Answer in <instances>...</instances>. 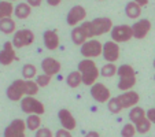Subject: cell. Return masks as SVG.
<instances>
[{"instance_id":"obj_1","label":"cell","mask_w":155,"mask_h":137,"mask_svg":"<svg viewBox=\"0 0 155 137\" xmlns=\"http://www.w3.org/2000/svg\"><path fill=\"white\" fill-rule=\"evenodd\" d=\"M80 26L84 29L88 40H91V38H94V37L107 34V33L111 32L113 21L107 17H100V18H95L91 22H82Z\"/></svg>"},{"instance_id":"obj_2","label":"cell","mask_w":155,"mask_h":137,"mask_svg":"<svg viewBox=\"0 0 155 137\" xmlns=\"http://www.w3.org/2000/svg\"><path fill=\"white\" fill-rule=\"evenodd\" d=\"M77 70L81 73L82 77V84L87 86H92L97 82L99 78V69H97L96 63L94 59H82L78 62Z\"/></svg>"},{"instance_id":"obj_3","label":"cell","mask_w":155,"mask_h":137,"mask_svg":"<svg viewBox=\"0 0 155 137\" xmlns=\"http://www.w3.org/2000/svg\"><path fill=\"white\" fill-rule=\"evenodd\" d=\"M117 76L120 77L118 80V89L126 92L132 90V88L136 85V71L130 64H121L118 66Z\"/></svg>"},{"instance_id":"obj_4","label":"cell","mask_w":155,"mask_h":137,"mask_svg":"<svg viewBox=\"0 0 155 137\" xmlns=\"http://www.w3.org/2000/svg\"><path fill=\"white\" fill-rule=\"evenodd\" d=\"M21 110L28 115H43L45 113V107L44 104L37 100L35 96H25L21 100Z\"/></svg>"},{"instance_id":"obj_5","label":"cell","mask_w":155,"mask_h":137,"mask_svg":"<svg viewBox=\"0 0 155 137\" xmlns=\"http://www.w3.org/2000/svg\"><path fill=\"white\" fill-rule=\"evenodd\" d=\"M6 95L11 102H21L26 96V80H15L6 90Z\"/></svg>"},{"instance_id":"obj_6","label":"cell","mask_w":155,"mask_h":137,"mask_svg":"<svg viewBox=\"0 0 155 137\" xmlns=\"http://www.w3.org/2000/svg\"><path fill=\"white\" fill-rule=\"evenodd\" d=\"M80 52L84 56V59H95L103 54V44L96 38H91L82 44Z\"/></svg>"},{"instance_id":"obj_7","label":"cell","mask_w":155,"mask_h":137,"mask_svg":"<svg viewBox=\"0 0 155 137\" xmlns=\"http://www.w3.org/2000/svg\"><path fill=\"white\" fill-rule=\"evenodd\" d=\"M35 41V33L30 29H21L17 30L12 36V45L15 48H25L32 45Z\"/></svg>"},{"instance_id":"obj_8","label":"cell","mask_w":155,"mask_h":137,"mask_svg":"<svg viewBox=\"0 0 155 137\" xmlns=\"http://www.w3.org/2000/svg\"><path fill=\"white\" fill-rule=\"evenodd\" d=\"M103 58L107 63H115V62L120 59L121 55V48L120 44L115 43L113 40H108L103 44Z\"/></svg>"},{"instance_id":"obj_9","label":"cell","mask_w":155,"mask_h":137,"mask_svg":"<svg viewBox=\"0 0 155 137\" xmlns=\"http://www.w3.org/2000/svg\"><path fill=\"white\" fill-rule=\"evenodd\" d=\"M110 36H111V40L118 44L126 43V41H129L133 37L132 26H129V25H117V26H113Z\"/></svg>"},{"instance_id":"obj_10","label":"cell","mask_w":155,"mask_h":137,"mask_svg":"<svg viewBox=\"0 0 155 137\" xmlns=\"http://www.w3.org/2000/svg\"><path fill=\"white\" fill-rule=\"evenodd\" d=\"M26 122L21 118H15L8 126L4 129V137H26Z\"/></svg>"},{"instance_id":"obj_11","label":"cell","mask_w":155,"mask_h":137,"mask_svg":"<svg viewBox=\"0 0 155 137\" xmlns=\"http://www.w3.org/2000/svg\"><path fill=\"white\" fill-rule=\"evenodd\" d=\"M89 93H91L92 99L97 103H107L111 99L110 89L102 82H96L95 85H92L91 89H89Z\"/></svg>"},{"instance_id":"obj_12","label":"cell","mask_w":155,"mask_h":137,"mask_svg":"<svg viewBox=\"0 0 155 137\" xmlns=\"http://www.w3.org/2000/svg\"><path fill=\"white\" fill-rule=\"evenodd\" d=\"M85 18H87V10L82 6L77 4V6L71 7V8L69 10L68 17H66V24H68L69 26L76 28L78 24H81Z\"/></svg>"},{"instance_id":"obj_13","label":"cell","mask_w":155,"mask_h":137,"mask_svg":"<svg viewBox=\"0 0 155 137\" xmlns=\"http://www.w3.org/2000/svg\"><path fill=\"white\" fill-rule=\"evenodd\" d=\"M151 21L150 19H137L135 24L132 25V32H133V37L137 38V40H143L147 34L151 30Z\"/></svg>"},{"instance_id":"obj_14","label":"cell","mask_w":155,"mask_h":137,"mask_svg":"<svg viewBox=\"0 0 155 137\" xmlns=\"http://www.w3.org/2000/svg\"><path fill=\"white\" fill-rule=\"evenodd\" d=\"M58 119L61 122L62 128L66 129V130H74L77 128V121L74 118V115L71 114L70 110L68 108H61L58 111Z\"/></svg>"},{"instance_id":"obj_15","label":"cell","mask_w":155,"mask_h":137,"mask_svg":"<svg viewBox=\"0 0 155 137\" xmlns=\"http://www.w3.org/2000/svg\"><path fill=\"white\" fill-rule=\"evenodd\" d=\"M14 60H17V54H15V47L12 45V41H6L0 51V64L3 66H10Z\"/></svg>"},{"instance_id":"obj_16","label":"cell","mask_w":155,"mask_h":137,"mask_svg":"<svg viewBox=\"0 0 155 137\" xmlns=\"http://www.w3.org/2000/svg\"><path fill=\"white\" fill-rule=\"evenodd\" d=\"M117 97H118V100H120L122 108H133L140 102V95H139L136 90H126V92H122V93Z\"/></svg>"},{"instance_id":"obj_17","label":"cell","mask_w":155,"mask_h":137,"mask_svg":"<svg viewBox=\"0 0 155 137\" xmlns=\"http://www.w3.org/2000/svg\"><path fill=\"white\" fill-rule=\"evenodd\" d=\"M41 69H43V73L47 74L50 77H54L61 71L62 69V64L58 59H54V58H44L41 60Z\"/></svg>"},{"instance_id":"obj_18","label":"cell","mask_w":155,"mask_h":137,"mask_svg":"<svg viewBox=\"0 0 155 137\" xmlns=\"http://www.w3.org/2000/svg\"><path fill=\"white\" fill-rule=\"evenodd\" d=\"M43 40H44V45L48 51H55L59 47V36L56 30H45L43 34Z\"/></svg>"},{"instance_id":"obj_19","label":"cell","mask_w":155,"mask_h":137,"mask_svg":"<svg viewBox=\"0 0 155 137\" xmlns=\"http://www.w3.org/2000/svg\"><path fill=\"white\" fill-rule=\"evenodd\" d=\"M0 32L4 34H14L17 32V24L12 18L0 19Z\"/></svg>"},{"instance_id":"obj_20","label":"cell","mask_w":155,"mask_h":137,"mask_svg":"<svg viewBox=\"0 0 155 137\" xmlns=\"http://www.w3.org/2000/svg\"><path fill=\"white\" fill-rule=\"evenodd\" d=\"M71 41H73L76 45H80L81 47L84 43H87L88 41V37L87 34H85L84 29H82L81 26H76L73 28V30H71Z\"/></svg>"},{"instance_id":"obj_21","label":"cell","mask_w":155,"mask_h":137,"mask_svg":"<svg viewBox=\"0 0 155 137\" xmlns=\"http://www.w3.org/2000/svg\"><path fill=\"white\" fill-rule=\"evenodd\" d=\"M125 14L130 19H139L141 15V6H139L136 2H129L125 6Z\"/></svg>"},{"instance_id":"obj_22","label":"cell","mask_w":155,"mask_h":137,"mask_svg":"<svg viewBox=\"0 0 155 137\" xmlns=\"http://www.w3.org/2000/svg\"><path fill=\"white\" fill-rule=\"evenodd\" d=\"M30 12H32V7L25 2V3H18L14 8V15L18 19H26L29 18Z\"/></svg>"},{"instance_id":"obj_23","label":"cell","mask_w":155,"mask_h":137,"mask_svg":"<svg viewBox=\"0 0 155 137\" xmlns=\"http://www.w3.org/2000/svg\"><path fill=\"white\" fill-rule=\"evenodd\" d=\"M66 84L70 88H78L80 85L82 84V77H81V73L78 70H74V71H70L66 77Z\"/></svg>"},{"instance_id":"obj_24","label":"cell","mask_w":155,"mask_h":137,"mask_svg":"<svg viewBox=\"0 0 155 137\" xmlns=\"http://www.w3.org/2000/svg\"><path fill=\"white\" fill-rule=\"evenodd\" d=\"M146 113L147 111L144 110L143 107H133V108H130V111H129V119H130V122L132 123H137L139 121H141L143 118H146Z\"/></svg>"},{"instance_id":"obj_25","label":"cell","mask_w":155,"mask_h":137,"mask_svg":"<svg viewBox=\"0 0 155 137\" xmlns=\"http://www.w3.org/2000/svg\"><path fill=\"white\" fill-rule=\"evenodd\" d=\"M26 129L32 132H37L38 129L41 128V115H28L26 118Z\"/></svg>"},{"instance_id":"obj_26","label":"cell","mask_w":155,"mask_h":137,"mask_svg":"<svg viewBox=\"0 0 155 137\" xmlns=\"http://www.w3.org/2000/svg\"><path fill=\"white\" fill-rule=\"evenodd\" d=\"M14 8L11 2H0V19H4V18H11V15L14 14Z\"/></svg>"},{"instance_id":"obj_27","label":"cell","mask_w":155,"mask_h":137,"mask_svg":"<svg viewBox=\"0 0 155 137\" xmlns=\"http://www.w3.org/2000/svg\"><path fill=\"white\" fill-rule=\"evenodd\" d=\"M117 71L118 67L115 66V63H106L100 69V76L104 77V78H111V77L117 76Z\"/></svg>"},{"instance_id":"obj_28","label":"cell","mask_w":155,"mask_h":137,"mask_svg":"<svg viewBox=\"0 0 155 137\" xmlns=\"http://www.w3.org/2000/svg\"><path fill=\"white\" fill-rule=\"evenodd\" d=\"M22 77L24 80H33L37 77V67L32 63H26L24 67H22Z\"/></svg>"},{"instance_id":"obj_29","label":"cell","mask_w":155,"mask_h":137,"mask_svg":"<svg viewBox=\"0 0 155 137\" xmlns=\"http://www.w3.org/2000/svg\"><path fill=\"white\" fill-rule=\"evenodd\" d=\"M151 125H152V123L150 122L147 118H143V119L139 121L137 123H135L136 132H137V133H140V134H146V133H148V132L151 130Z\"/></svg>"},{"instance_id":"obj_30","label":"cell","mask_w":155,"mask_h":137,"mask_svg":"<svg viewBox=\"0 0 155 137\" xmlns=\"http://www.w3.org/2000/svg\"><path fill=\"white\" fill-rule=\"evenodd\" d=\"M107 108H108V111L113 113V114H118V113H121V111L124 110L122 106H121V103H120V100H118V97H111V99L108 100L107 102Z\"/></svg>"},{"instance_id":"obj_31","label":"cell","mask_w":155,"mask_h":137,"mask_svg":"<svg viewBox=\"0 0 155 137\" xmlns=\"http://www.w3.org/2000/svg\"><path fill=\"white\" fill-rule=\"evenodd\" d=\"M136 126L135 123H125V125L122 126V129H121V137H135L136 136Z\"/></svg>"},{"instance_id":"obj_32","label":"cell","mask_w":155,"mask_h":137,"mask_svg":"<svg viewBox=\"0 0 155 137\" xmlns=\"http://www.w3.org/2000/svg\"><path fill=\"white\" fill-rule=\"evenodd\" d=\"M40 90V86L37 85V82L33 80H28L26 81V96H36Z\"/></svg>"},{"instance_id":"obj_33","label":"cell","mask_w":155,"mask_h":137,"mask_svg":"<svg viewBox=\"0 0 155 137\" xmlns=\"http://www.w3.org/2000/svg\"><path fill=\"white\" fill-rule=\"evenodd\" d=\"M51 80H52V77L47 76V74H40V76L36 77V82H37V85L40 88H44V86H48V85L51 84Z\"/></svg>"},{"instance_id":"obj_34","label":"cell","mask_w":155,"mask_h":137,"mask_svg":"<svg viewBox=\"0 0 155 137\" xmlns=\"http://www.w3.org/2000/svg\"><path fill=\"white\" fill-rule=\"evenodd\" d=\"M35 137H54V133L50 128H43V126H41L35 133Z\"/></svg>"},{"instance_id":"obj_35","label":"cell","mask_w":155,"mask_h":137,"mask_svg":"<svg viewBox=\"0 0 155 137\" xmlns=\"http://www.w3.org/2000/svg\"><path fill=\"white\" fill-rule=\"evenodd\" d=\"M55 137H73L71 136V132L70 130H66V129H59V130L55 132Z\"/></svg>"},{"instance_id":"obj_36","label":"cell","mask_w":155,"mask_h":137,"mask_svg":"<svg viewBox=\"0 0 155 137\" xmlns=\"http://www.w3.org/2000/svg\"><path fill=\"white\" fill-rule=\"evenodd\" d=\"M146 118L150 121L151 123H155V108H150L146 113Z\"/></svg>"},{"instance_id":"obj_37","label":"cell","mask_w":155,"mask_h":137,"mask_svg":"<svg viewBox=\"0 0 155 137\" xmlns=\"http://www.w3.org/2000/svg\"><path fill=\"white\" fill-rule=\"evenodd\" d=\"M26 3L30 7H40L41 3H43V0H26Z\"/></svg>"},{"instance_id":"obj_38","label":"cell","mask_w":155,"mask_h":137,"mask_svg":"<svg viewBox=\"0 0 155 137\" xmlns=\"http://www.w3.org/2000/svg\"><path fill=\"white\" fill-rule=\"evenodd\" d=\"M45 2H47V3L50 4V6L56 7V6H59V4H61V2H62V0H45Z\"/></svg>"},{"instance_id":"obj_39","label":"cell","mask_w":155,"mask_h":137,"mask_svg":"<svg viewBox=\"0 0 155 137\" xmlns=\"http://www.w3.org/2000/svg\"><path fill=\"white\" fill-rule=\"evenodd\" d=\"M133 2H136V3H137L139 6H141V7H144V6L148 4V0H133Z\"/></svg>"},{"instance_id":"obj_40","label":"cell","mask_w":155,"mask_h":137,"mask_svg":"<svg viewBox=\"0 0 155 137\" xmlns=\"http://www.w3.org/2000/svg\"><path fill=\"white\" fill-rule=\"evenodd\" d=\"M85 137H100V136L97 132H89V133L85 134Z\"/></svg>"},{"instance_id":"obj_41","label":"cell","mask_w":155,"mask_h":137,"mask_svg":"<svg viewBox=\"0 0 155 137\" xmlns=\"http://www.w3.org/2000/svg\"><path fill=\"white\" fill-rule=\"evenodd\" d=\"M6 2H17V0H6Z\"/></svg>"},{"instance_id":"obj_42","label":"cell","mask_w":155,"mask_h":137,"mask_svg":"<svg viewBox=\"0 0 155 137\" xmlns=\"http://www.w3.org/2000/svg\"><path fill=\"white\" fill-rule=\"evenodd\" d=\"M152 66H154V69H155V59H154V63H152Z\"/></svg>"},{"instance_id":"obj_43","label":"cell","mask_w":155,"mask_h":137,"mask_svg":"<svg viewBox=\"0 0 155 137\" xmlns=\"http://www.w3.org/2000/svg\"><path fill=\"white\" fill-rule=\"evenodd\" d=\"M154 81H155V76H154Z\"/></svg>"},{"instance_id":"obj_44","label":"cell","mask_w":155,"mask_h":137,"mask_svg":"<svg viewBox=\"0 0 155 137\" xmlns=\"http://www.w3.org/2000/svg\"><path fill=\"white\" fill-rule=\"evenodd\" d=\"M99 2H102V0H99Z\"/></svg>"}]
</instances>
